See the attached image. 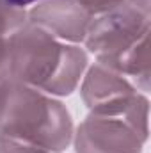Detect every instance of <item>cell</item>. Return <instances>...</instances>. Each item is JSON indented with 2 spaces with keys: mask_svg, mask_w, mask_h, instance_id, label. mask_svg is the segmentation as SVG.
<instances>
[{
  "mask_svg": "<svg viewBox=\"0 0 151 153\" xmlns=\"http://www.w3.org/2000/svg\"><path fill=\"white\" fill-rule=\"evenodd\" d=\"M0 135L48 153L70 143L71 121L61 103L5 80L0 84Z\"/></svg>",
  "mask_w": 151,
  "mask_h": 153,
  "instance_id": "1",
  "label": "cell"
},
{
  "mask_svg": "<svg viewBox=\"0 0 151 153\" xmlns=\"http://www.w3.org/2000/svg\"><path fill=\"white\" fill-rule=\"evenodd\" d=\"M85 66V53L59 46L43 29L20 27L9 38V78L68 94Z\"/></svg>",
  "mask_w": 151,
  "mask_h": 153,
  "instance_id": "2",
  "label": "cell"
},
{
  "mask_svg": "<svg viewBox=\"0 0 151 153\" xmlns=\"http://www.w3.org/2000/svg\"><path fill=\"white\" fill-rule=\"evenodd\" d=\"M150 14L135 5H124L96 22L91 30L87 46L101 64L119 71L141 76L148 85L150 75Z\"/></svg>",
  "mask_w": 151,
  "mask_h": 153,
  "instance_id": "3",
  "label": "cell"
},
{
  "mask_svg": "<svg viewBox=\"0 0 151 153\" xmlns=\"http://www.w3.org/2000/svg\"><path fill=\"white\" fill-rule=\"evenodd\" d=\"M146 102L139 98L124 123L117 121L119 114L107 117H89L78 130L76 152L78 153H139L146 132L137 128V119L146 121V111L139 114V109Z\"/></svg>",
  "mask_w": 151,
  "mask_h": 153,
  "instance_id": "4",
  "label": "cell"
},
{
  "mask_svg": "<svg viewBox=\"0 0 151 153\" xmlns=\"http://www.w3.org/2000/svg\"><path fill=\"white\" fill-rule=\"evenodd\" d=\"M84 98L93 111L109 116L123 114L137 100V96L132 93V87L124 80L105 71L101 66L91 70L84 85Z\"/></svg>",
  "mask_w": 151,
  "mask_h": 153,
  "instance_id": "5",
  "label": "cell"
},
{
  "mask_svg": "<svg viewBox=\"0 0 151 153\" xmlns=\"http://www.w3.org/2000/svg\"><path fill=\"white\" fill-rule=\"evenodd\" d=\"M61 18L44 23V27L55 30L59 36L68 39H78L84 38L85 29L89 25V13L80 5L75 4V0H53L48 4H43L39 9L32 13V18Z\"/></svg>",
  "mask_w": 151,
  "mask_h": 153,
  "instance_id": "6",
  "label": "cell"
},
{
  "mask_svg": "<svg viewBox=\"0 0 151 153\" xmlns=\"http://www.w3.org/2000/svg\"><path fill=\"white\" fill-rule=\"evenodd\" d=\"M25 23V13L9 5L5 0H0V36L16 32Z\"/></svg>",
  "mask_w": 151,
  "mask_h": 153,
  "instance_id": "7",
  "label": "cell"
},
{
  "mask_svg": "<svg viewBox=\"0 0 151 153\" xmlns=\"http://www.w3.org/2000/svg\"><path fill=\"white\" fill-rule=\"evenodd\" d=\"M80 5L87 13H98V11H107L112 7H119L121 0H78Z\"/></svg>",
  "mask_w": 151,
  "mask_h": 153,
  "instance_id": "8",
  "label": "cell"
},
{
  "mask_svg": "<svg viewBox=\"0 0 151 153\" xmlns=\"http://www.w3.org/2000/svg\"><path fill=\"white\" fill-rule=\"evenodd\" d=\"M9 5H13V7H16V9H23L25 5H30V4H34V2H38V0H5Z\"/></svg>",
  "mask_w": 151,
  "mask_h": 153,
  "instance_id": "9",
  "label": "cell"
}]
</instances>
